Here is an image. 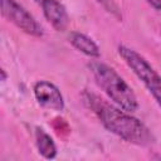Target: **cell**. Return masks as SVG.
Returning <instances> with one entry per match:
<instances>
[{
    "label": "cell",
    "instance_id": "1",
    "mask_svg": "<svg viewBox=\"0 0 161 161\" xmlns=\"http://www.w3.org/2000/svg\"><path fill=\"white\" fill-rule=\"evenodd\" d=\"M83 102L107 131L123 141L137 146H148L155 141L153 135L145 123L118 106L114 107L91 92L83 93Z\"/></svg>",
    "mask_w": 161,
    "mask_h": 161
},
{
    "label": "cell",
    "instance_id": "3",
    "mask_svg": "<svg viewBox=\"0 0 161 161\" xmlns=\"http://www.w3.org/2000/svg\"><path fill=\"white\" fill-rule=\"evenodd\" d=\"M118 55L133 72V74L141 80L148 93L152 96L157 106L161 108V75L155 68L136 50L119 44L117 48Z\"/></svg>",
    "mask_w": 161,
    "mask_h": 161
},
{
    "label": "cell",
    "instance_id": "6",
    "mask_svg": "<svg viewBox=\"0 0 161 161\" xmlns=\"http://www.w3.org/2000/svg\"><path fill=\"white\" fill-rule=\"evenodd\" d=\"M40 6L44 18L57 31H64L68 28L69 15L65 6L59 0H44Z\"/></svg>",
    "mask_w": 161,
    "mask_h": 161
},
{
    "label": "cell",
    "instance_id": "7",
    "mask_svg": "<svg viewBox=\"0 0 161 161\" xmlns=\"http://www.w3.org/2000/svg\"><path fill=\"white\" fill-rule=\"evenodd\" d=\"M69 43L80 53H83L87 57L91 58H99L101 57V50L99 47L94 43L92 38L88 35L80 33V31H72L69 34Z\"/></svg>",
    "mask_w": 161,
    "mask_h": 161
},
{
    "label": "cell",
    "instance_id": "2",
    "mask_svg": "<svg viewBox=\"0 0 161 161\" xmlns=\"http://www.w3.org/2000/svg\"><path fill=\"white\" fill-rule=\"evenodd\" d=\"M88 68L97 86L116 106L130 113L138 109V101L133 89L112 67L101 62H92Z\"/></svg>",
    "mask_w": 161,
    "mask_h": 161
},
{
    "label": "cell",
    "instance_id": "4",
    "mask_svg": "<svg viewBox=\"0 0 161 161\" xmlns=\"http://www.w3.org/2000/svg\"><path fill=\"white\" fill-rule=\"evenodd\" d=\"M3 16L13 23L16 28L31 36H43L44 31L42 25L35 20V18L16 0H0Z\"/></svg>",
    "mask_w": 161,
    "mask_h": 161
},
{
    "label": "cell",
    "instance_id": "8",
    "mask_svg": "<svg viewBox=\"0 0 161 161\" xmlns=\"http://www.w3.org/2000/svg\"><path fill=\"white\" fill-rule=\"evenodd\" d=\"M35 146L38 148V152L47 160H53L57 156V146L50 137L49 133H47L43 128L35 130Z\"/></svg>",
    "mask_w": 161,
    "mask_h": 161
},
{
    "label": "cell",
    "instance_id": "9",
    "mask_svg": "<svg viewBox=\"0 0 161 161\" xmlns=\"http://www.w3.org/2000/svg\"><path fill=\"white\" fill-rule=\"evenodd\" d=\"M103 8H104V10H107L109 14H112L114 18H117L118 20H121L122 19V15H121V11H119V9H118V6L112 1V0H97Z\"/></svg>",
    "mask_w": 161,
    "mask_h": 161
},
{
    "label": "cell",
    "instance_id": "11",
    "mask_svg": "<svg viewBox=\"0 0 161 161\" xmlns=\"http://www.w3.org/2000/svg\"><path fill=\"white\" fill-rule=\"evenodd\" d=\"M0 73H1V80L4 82V80H6V73H5V70L4 69H1L0 70Z\"/></svg>",
    "mask_w": 161,
    "mask_h": 161
},
{
    "label": "cell",
    "instance_id": "5",
    "mask_svg": "<svg viewBox=\"0 0 161 161\" xmlns=\"http://www.w3.org/2000/svg\"><path fill=\"white\" fill-rule=\"evenodd\" d=\"M36 102L47 109L62 112L64 109V98L59 88L49 80H38L33 88Z\"/></svg>",
    "mask_w": 161,
    "mask_h": 161
},
{
    "label": "cell",
    "instance_id": "10",
    "mask_svg": "<svg viewBox=\"0 0 161 161\" xmlns=\"http://www.w3.org/2000/svg\"><path fill=\"white\" fill-rule=\"evenodd\" d=\"M146 1L152 9L157 10V11H161V0H146Z\"/></svg>",
    "mask_w": 161,
    "mask_h": 161
},
{
    "label": "cell",
    "instance_id": "12",
    "mask_svg": "<svg viewBox=\"0 0 161 161\" xmlns=\"http://www.w3.org/2000/svg\"><path fill=\"white\" fill-rule=\"evenodd\" d=\"M34 1H35L36 4H39V5H42V3H43L44 0H34Z\"/></svg>",
    "mask_w": 161,
    "mask_h": 161
}]
</instances>
